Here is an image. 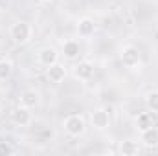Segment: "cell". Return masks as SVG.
<instances>
[{
    "label": "cell",
    "instance_id": "obj_1",
    "mask_svg": "<svg viewBox=\"0 0 158 156\" xmlns=\"http://www.w3.org/2000/svg\"><path fill=\"white\" fill-rule=\"evenodd\" d=\"M119 61L125 68L136 70L142 64V53L134 44H125V46L119 48Z\"/></svg>",
    "mask_w": 158,
    "mask_h": 156
},
{
    "label": "cell",
    "instance_id": "obj_2",
    "mask_svg": "<svg viewBox=\"0 0 158 156\" xmlns=\"http://www.w3.org/2000/svg\"><path fill=\"white\" fill-rule=\"evenodd\" d=\"M33 37V28L24 22V20H17L15 24H11L9 28V39L15 44H28Z\"/></svg>",
    "mask_w": 158,
    "mask_h": 156
},
{
    "label": "cell",
    "instance_id": "obj_3",
    "mask_svg": "<svg viewBox=\"0 0 158 156\" xmlns=\"http://www.w3.org/2000/svg\"><path fill=\"white\" fill-rule=\"evenodd\" d=\"M63 127H64V132L70 138H81L86 132V119L81 114H70V116L64 117Z\"/></svg>",
    "mask_w": 158,
    "mask_h": 156
},
{
    "label": "cell",
    "instance_id": "obj_4",
    "mask_svg": "<svg viewBox=\"0 0 158 156\" xmlns=\"http://www.w3.org/2000/svg\"><path fill=\"white\" fill-rule=\"evenodd\" d=\"M11 121H13L17 127H30L31 121H33L31 109H28V107H24V105L15 107L13 112H11Z\"/></svg>",
    "mask_w": 158,
    "mask_h": 156
},
{
    "label": "cell",
    "instance_id": "obj_5",
    "mask_svg": "<svg viewBox=\"0 0 158 156\" xmlns=\"http://www.w3.org/2000/svg\"><path fill=\"white\" fill-rule=\"evenodd\" d=\"M90 123L96 130H105L110 127V114L109 109H96L90 114Z\"/></svg>",
    "mask_w": 158,
    "mask_h": 156
},
{
    "label": "cell",
    "instance_id": "obj_6",
    "mask_svg": "<svg viewBox=\"0 0 158 156\" xmlns=\"http://www.w3.org/2000/svg\"><path fill=\"white\" fill-rule=\"evenodd\" d=\"M37 61H39V64L48 68V66L59 63V51L55 48H52V46H44L37 51Z\"/></svg>",
    "mask_w": 158,
    "mask_h": 156
},
{
    "label": "cell",
    "instance_id": "obj_7",
    "mask_svg": "<svg viewBox=\"0 0 158 156\" xmlns=\"http://www.w3.org/2000/svg\"><path fill=\"white\" fill-rule=\"evenodd\" d=\"M94 76V64H92V61H88V59H83V61H79L74 64V77L79 79V81H88V79H92Z\"/></svg>",
    "mask_w": 158,
    "mask_h": 156
},
{
    "label": "cell",
    "instance_id": "obj_8",
    "mask_svg": "<svg viewBox=\"0 0 158 156\" xmlns=\"http://www.w3.org/2000/svg\"><path fill=\"white\" fill-rule=\"evenodd\" d=\"M61 53L64 55V59L68 61H77L81 57V44L74 39H68L63 42V48H61Z\"/></svg>",
    "mask_w": 158,
    "mask_h": 156
},
{
    "label": "cell",
    "instance_id": "obj_9",
    "mask_svg": "<svg viewBox=\"0 0 158 156\" xmlns=\"http://www.w3.org/2000/svg\"><path fill=\"white\" fill-rule=\"evenodd\" d=\"M46 76L50 79V83L59 84V83H63L64 77H66V66L61 64V63H55V64H52V66L46 68Z\"/></svg>",
    "mask_w": 158,
    "mask_h": 156
},
{
    "label": "cell",
    "instance_id": "obj_10",
    "mask_svg": "<svg viewBox=\"0 0 158 156\" xmlns=\"http://www.w3.org/2000/svg\"><path fill=\"white\" fill-rule=\"evenodd\" d=\"M140 142L147 147V149H156L158 147V127H149L145 130L140 132Z\"/></svg>",
    "mask_w": 158,
    "mask_h": 156
},
{
    "label": "cell",
    "instance_id": "obj_11",
    "mask_svg": "<svg viewBox=\"0 0 158 156\" xmlns=\"http://www.w3.org/2000/svg\"><path fill=\"white\" fill-rule=\"evenodd\" d=\"M94 33H96V22H94V18H90V17L79 18V22H77V35L79 37L90 39Z\"/></svg>",
    "mask_w": 158,
    "mask_h": 156
},
{
    "label": "cell",
    "instance_id": "obj_12",
    "mask_svg": "<svg viewBox=\"0 0 158 156\" xmlns=\"http://www.w3.org/2000/svg\"><path fill=\"white\" fill-rule=\"evenodd\" d=\"M39 103H40V96L37 90H24L20 94V105H24L28 109H35V107H39Z\"/></svg>",
    "mask_w": 158,
    "mask_h": 156
},
{
    "label": "cell",
    "instance_id": "obj_13",
    "mask_svg": "<svg viewBox=\"0 0 158 156\" xmlns=\"http://www.w3.org/2000/svg\"><path fill=\"white\" fill-rule=\"evenodd\" d=\"M118 153L121 156H136L138 153H140V145H138V142L125 140V142H121V143H119Z\"/></svg>",
    "mask_w": 158,
    "mask_h": 156
},
{
    "label": "cell",
    "instance_id": "obj_14",
    "mask_svg": "<svg viewBox=\"0 0 158 156\" xmlns=\"http://www.w3.org/2000/svg\"><path fill=\"white\" fill-rule=\"evenodd\" d=\"M134 125H136V129L142 132V130H145V129H149V127H153V116H151V112H140L136 119H134Z\"/></svg>",
    "mask_w": 158,
    "mask_h": 156
},
{
    "label": "cell",
    "instance_id": "obj_15",
    "mask_svg": "<svg viewBox=\"0 0 158 156\" xmlns=\"http://www.w3.org/2000/svg\"><path fill=\"white\" fill-rule=\"evenodd\" d=\"M145 107L149 112L158 114V90H149L145 94Z\"/></svg>",
    "mask_w": 158,
    "mask_h": 156
},
{
    "label": "cell",
    "instance_id": "obj_16",
    "mask_svg": "<svg viewBox=\"0 0 158 156\" xmlns=\"http://www.w3.org/2000/svg\"><path fill=\"white\" fill-rule=\"evenodd\" d=\"M11 74H13V63L9 59H0V81L9 79Z\"/></svg>",
    "mask_w": 158,
    "mask_h": 156
},
{
    "label": "cell",
    "instance_id": "obj_17",
    "mask_svg": "<svg viewBox=\"0 0 158 156\" xmlns=\"http://www.w3.org/2000/svg\"><path fill=\"white\" fill-rule=\"evenodd\" d=\"M13 153H15V147H13L9 142H0V156L13 154Z\"/></svg>",
    "mask_w": 158,
    "mask_h": 156
},
{
    "label": "cell",
    "instance_id": "obj_18",
    "mask_svg": "<svg viewBox=\"0 0 158 156\" xmlns=\"http://www.w3.org/2000/svg\"><path fill=\"white\" fill-rule=\"evenodd\" d=\"M39 2H42V4H48V2H52V0H39Z\"/></svg>",
    "mask_w": 158,
    "mask_h": 156
},
{
    "label": "cell",
    "instance_id": "obj_19",
    "mask_svg": "<svg viewBox=\"0 0 158 156\" xmlns=\"http://www.w3.org/2000/svg\"><path fill=\"white\" fill-rule=\"evenodd\" d=\"M0 114H2V103H0Z\"/></svg>",
    "mask_w": 158,
    "mask_h": 156
}]
</instances>
